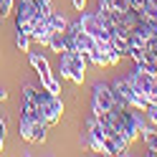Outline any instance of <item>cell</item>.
Here are the masks:
<instances>
[{
	"instance_id": "cell-10",
	"label": "cell",
	"mask_w": 157,
	"mask_h": 157,
	"mask_svg": "<svg viewBox=\"0 0 157 157\" xmlns=\"http://www.w3.org/2000/svg\"><path fill=\"white\" fill-rule=\"evenodd\" d=\"M31 36L28 33H21L18 31V36H15V46H18V51H23V53H31Z\"/></svg>"
},
{
	"instance_id": "cell-12",
	"label": "cell",
	"mask_w": 157,
	"mask_h": 157,
	"mask_svg": "<svg viewBox=\"0 0 157 157\" xmlns=\"http://www.w3.org/2000/svg\"><path fill=\"white\" fill-rule=\"evenodd\" d=\"M15 8V0H0V18L10 15V10Z\"/></svg>"
},
{
	"instance_id": "cell-8",
	"label": "cell",
	"mask_w": 157,
	"mask_h": 157,
	"mask_svg": "<svg viewBox=\"0 0 157 157\" xmlns=\"http://www.w3.org/2000/svg\"><path fill=\"white\" fill-rule=\"evenodd\" d=\"M46 46L51 48V51H56V53H63L66 51V31H53Z\"/></svg>"
},
{
	"instance_id": "cell-16",
	"label": "cell",
	"mask_w": 157,
	"mask_h": 157,
	"mask_svg": "<svg viewBox=\"0 0 157 157\" xmlns=\"http://www.w3.org/2000/svg\"><path fill=\"white\" fill-rule=\"evenodd\" d=\"M0 134H5V119L0 117Z\"/></svg>"
},
{
	"instance_id": "cell-2",
	"label": "cell",
	"mask_w": 157,
	"mask_h": 157,
	"mask_svg": "<svg viewBox=\"0 0 157 157\" xmlns=\"http://www.w3.org/2000/svg\"><path fill=\"white\" fill-rule=\"evenodd\" d=\"M38 109H41V117L48 127H53L61 122V114H63V101L61 96H56L51 91L41 89V96H38Z\"/></svg>"
},
{
	"instance_id": "cell-14",
	"label": "cell",
	"mask_w": 157,
	"mask_h": 157,
	"mask_svg": "<svg viewBox=\"0 0 157 157\" xmlns=\"http://www.w3.org/2000/svg\"><path fill=\"white\" fill-rule=\"evenodd\" d=\"M129 5L134 8L137 13H144V8H147V0H129Z\"/></svg>"
},
{
	"instance_id": "cell-18",
	"label": "cell",
	"mask_w": 157,
	"mask_h": 157,
	"mask_svg": "<svg viewBox=\"0 0 157 157\" xmlns=\"http://www.w3.org/2000/svg\"><path fill=\"white\" fill-rule=\"evenodd\" d=\"M5 96H8V94H5L3 89H0V101H3V99H5Z\"/></svg>"
},
{
	"instance_id": "cell-4",
	"label": "cell",
	"mask_w": 157,
	"mask_h": 157,
	"mask_svg": "<svg viewBox=\"0 0 157 157\" xmlns=\"http://www.w3.org/2000/svg\"><path fill=\"white\" fill-rule=\"evenodd\" d=\"M18 132L25 142H33V144H41L46 142V132H48V124L43 119H28V117H21L18 122Z\"/></svg>"
},
{
	"instance_id": "cell-11",
	"label": "cell",
	"mask_w": 157,
	"mask_h": 157,
	"mask_svg": "<svg viewBox=\"0 0 157 157\" xmlns=\"http://www.w3.org/2000/svg\"><path fill=\"white\" fill-rule=\"evenodd\" d=\"M144 142H147V147H150V152H147V155L157 157V132H150V134L144 137Z\"/></svg>"
},
{
	"instance_id": "cell-5",
	"label": "cell",
	"mask_w": 157,
	"mask_h": 157,
	"mask_svg": "<svg viewBox=\"0 0 157 157\" xmlns=\"http://www.w3.org/2000/svg\"><path fill=\"white\" fill-rule=\"evenodd\" d=\"M78 23H81V28L94 38V41H112L109 28H106V25L99 21V15H96V13H84Z\"/></svg>"
},
{
	"instance_id": "cell-15",
	"label": "cell",
	"mask_w": 157,
	"mask_h": 157,
	"mask_svg": "<svg viewBox=\"0 0 157 157\" xmlns=\"http://www.w3.org/2000/svg\"><path fill=\"white\" fill-rule=\"evenodd\" d=\"M71 5L76 8V10H84V8H86V0H71Z\"/></svg>"
},
{
	"instance_id": "cell-13",
	"label": "cell",
	"mask_w": 157,
	"mask_h": 157,
	"mask_svg": "<svg viewBox=\"0 0 157 157\" xmlns=\"http://www.w3.org/2000/svg\"><path fill=\"white\" fill-rule=\"evenodd\" d=\"M144 117H147V122L157 124V104H147L144 106Z\"/></svg>"
},
{
	"instance_id": "cell-1",
	"label": "cell",
	"mask_w": 157,
	"mask_h": 157,
	"mask_svg": "<svg viewBox=\"0 0 157 157\" xmlns=\"http://www.w3.org/2000/svg\"><path fill=\"white\" fill-rule=\"evenodd\" d=\"M58 74L63 78H71L74 84H84L86 76V56L78 51H63L61 63H58Z\"/></svg>"
},
{
	"instance_id": "cell-17",
	"label": "cell",
	"mask_w": 157,
	"mask_h": 157,
	"mask_svg": "<svg viewBox=\"0 0 157 157\" xmlns=\"http://www.w3.org/2000/svg\"><path fill=\"white\" fill-rule=\"evenodd\" d=\"M3 142H5V134H0V152H3Z\"/></svg>"
},
{
	"instance_id": "cell-7",
	"label": "cell",
	"mask_w": 157,
	"mask_h": 157,
	"mask_svg": "<svg viewBox=\"0 0 157 157\" xmlns=\"http://www.w3.org/2000/svg\"><path fill=\"white\" fill-rule=\"evenodd\" d=\"M114 106V91L109 84H96L94 86V114L99 117Z\"/></svg>"
},
{
	"instance_id": "cell-6",
	"label": "cell",
	"mask_w": 157,
	"mask_h": 157,
	"mask_svg": "<svg viewBox=\"0 0 157 157\" xmlns=\"http://www.w3.org/2000/svg\"><path fill=\"white\" fill-rule=\"evenodd\" d=\"M112 89H114L117 94H122L124 99H127V104L134 106V109H142V112H144V106L150 104V101H147L144 96H142V94L129 84V78H119V81H114V84H112Z\"/></svg>"
},
{
	"instance_id": "cell-3",
	"label": "cell",
	"mask_w": 157,
	"mask_h": 157,
	"mask_svg": "<svg viewBox=\"0 0 157 157\" xmlns=\"http://www.w3.org/2000/svg\"><path fill=\"white\" fill-rule=\"evenodd\" d=\"M31 66L36 68V74L41 76V86L46 91H51V94H56V96H61V81H58V78L53 76V71H51V66H48V61L43 56H38V53H33L31 51Z\"/></svg>"
},
{
	"instance_id": "cell-19",
	"label": "cell",
	"mask_w": 157,
	"mask_h": 157,
	"mask_svg": "<svg viewBox=\"0 0 157 157\" xmlns=\"http://www.w3.org/2000/svg\"><path fill=\"white\" fill-rule=\"evenodd\" d=\"M147 3H150V5H157V0H147Z\"/></svg>"
},
{
	"instance_id": "cell-9",
	"label": "cell",
	"mask_w": 157,
	"mask_h": 157,
	"mask_svg": "<svg viewBox=\"0 0 157 157\" xmlns=\"http://www.w3.org/2000/svg\"><path fill=\"white\" fill-rule=\"evenodd\" d=\"M48 28H51V31H66V28H68V21H66L58 10H51V13H48Z\"/></svg>"
}]
</instances>
